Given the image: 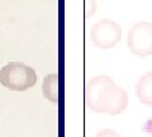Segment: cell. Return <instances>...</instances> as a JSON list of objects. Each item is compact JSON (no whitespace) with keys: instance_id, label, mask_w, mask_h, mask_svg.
Masks as SVG:
<instances>
[{"instance_id":"obj_4","label":"cell","mask_w":152,"mask_h":137,"mask_svg":"<svg viewBox=\"0 0 152 137\" xmlns=\"http://www.w3.org/2000/svg\"><path fill=\"white\" fill-rule=\"evenodd\" d=\"M90 40L98 48H113L122 40V27L113 19H102L95 23L91 28Z\"/></svg>"},{"instance_id":"obj_1","label":"cell","mask_w":152,"mask_h":137,"mask_svg":"<svg viewBox=\"0 0 152 137\" xmlns=\"http://www.w3.org/2000/svg\"><path fill=\"white\" fill-rule=\"evenodd\" d=\"M128 94L118 86L114 79L99 75L90 79L85 86V103L89 109L99 114L118 116L128 107Z\"/></svg>"},{"instance_id":"obj_8","label":"cell","mask_w":152,"mask_h":137,"mask_svg":"<svg viewBox=\"0 0 152 137\" xmlns=\"http://www.w3.org/2000/svg\"><path fill=\"white\" fill-rule=\"evenodd\" d=\"M95 137H121L114 130H110V128H104L102 131H99Z\"/></svg>"},{"instance_id":"obj_5","label":"cell","mask_w":152,"mask_h":137,"mask_svg":"<svg viewBox=\"0 0 152 137\" xmlns=\"http://www.w3.org/2000/svg\"><path fill=\"white\" fill-rule=\"evenodd\" d=\"M136 95L146 107H152V71L141 76L136 85Z\"/></svg>"},{"instance_id":"obj_7","label":"cell","mask_w":152,"mask_h":137,"mask_svg":"<svg viewBox=\"0 0 152 137\" xmlns=\"http://www.w3.org/2000/svg\"><path fill=\"white\" fill-rule=\"evenodd\" d=\"M96 0H85V12H86V17H93L95 12H96Z\"/></svg>"},{"instance_id":"obj_3","label":"cell","mask_w":152,"mask_h":137,"mask_svg":"<svg viewBox=\"0 0 152 137\" xmlns=\"http://www.w3.org/2000/svg\"><path fill=\"white\" fill-rule=\"evenodd\" d=\"M127 46L136 56H152V23L138 22L133 24L127 33Z\"/></svg>"},{"instance_id":"obj_6","label":"cell","mask_w":152,"mask_h":137,"mask_svg":"<svg viewBox=\"0 0 152 137\" xmlns=\"http://www.w3.org/2000/svg\"><path fill=\"white\" fill-rule=\"evenodd\" d=\"M42 92L46 99L51 103L57 104L58 103V75L50 74L47 75L42 84Z\"/></svg>"},{"instance_id":"obj_2","label":"cell","mask_w":152,"mask_h":137,"mask_svg":"<svg viewBox=\"0 0 152 137\" xmlns=\"http://www.w3.org/2000/svg\"><path fill=\"white\" fill-rule=\"evenodd\" d=\"M0 84L14 92H24L37 84V73L23 62H9L0 70Z\"/></svg>"}]
</instances>
